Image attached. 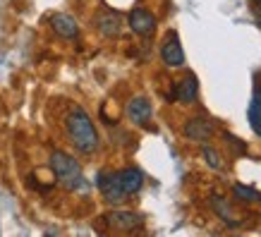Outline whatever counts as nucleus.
<instances>
[{"mask_svg":"<svg viewBox=\"0 0 261 237\" xmlns=\"http://www.w3.org/2000/svg\"><path fill=\"white\" fill-rule=\"evenodd\" d=\"M65 129H67V137H70L72 146L80 151V153L91 156L101 146V139H98L94 120L89 118V113L82 106H72L70 108L67 118H65Z\"/></svg>","mask_w":261,"mask_h":237,"instance_id":"f257e3e1","label":"nucleus"},{"mask_svg":"<svg viewBox=\"0 0 261 237\" xmlns=\"http://www.w3.org/2000/svg\"><path fill=\"white\" fill-rule=\"evenodd\" d=\"M50 170L56 175V180L70 192H89V182L82 173L80 161L65 151H53L50 153Z\"/></svg>","mask_w":261,"mask_h":237,"instance_id":"f03ea898","label":"nucleus"},{"mask_svg":"<svg viewBox=\"0 0 261 237\" xmlns=\"http://www.w3.org/2000/svg\"><path fill=\"white\" fill-rule=\"evenodd\" d=\"M96 187L103 194V199L108 201L111 206H120L127 199L122 185H120V177L115 170H101L96 175Z\"/></svg>","mask_w":261,"mask_h":237,"instance_id":"7ed1b4c3","label":"nucleus"},{"mask_svg":"<svg viewBox=\"0 0 261 237\" xmlns=\"http://www.w3.org/2000/svg\"><path fill=\"white\" fill-rule=\"evenodd\" d=\"M127 24L129 29L137 34V36H151L156 32V17L151 15L146 8H135L127 17Z\"/></svg>","mask_w":261,"mask_h":237,"instance_id":"20e7f679","label":"nucleus"},{"mask_svg":"<svg viewBox=\"0 0 261 237\" xmlns=\"http://www.w3.org/2000/svg\"><path fill=\"white\" fill-rule=\"evenodd\" d=\"M106 223H108V228L118 230V232H132V230L142 228L144 221L135 211H111L106 216Z\"/></svg>","mask_w":261,"mask_h":237,"instance_id":"39448f33","label":"nucleus"},{"mask_svg":"<svg viewBox=\"0 0 261 237\" xmlns=\"http://www.w3.org/2000/svg\"><path fill=\"white\" fill-rule=\"evenodd\" d=\"M161 58L168 67H182L185 65V50H182V43L177 39V34L170 32L161 46Z\"/></svg>","mask_w":261,"mask_h":237,"instance_id":"423d86ee","label":"nucleus"},{"mask_svg":"<svg viewBox=\"0 0 261 237\" xmlns=\"http://www.w3.org/2000/svg\"><path fill=\"white\" fill-rule=\"evenodd\" d=\"M151 115H153V106L146 96H135L127 101V118L135 125H149Z\"/></svg>","mask_w":261,"mask_h":237,"instance_id":"0eeeda50","label":"nucleus"},{"mask_svg":"<svg viewBox=\"0 0 261 237\" xmlns=\"http://www.w3.org/2000/svg\"><path fill=\"white\" fill-rule=\"evenodd\" d=\"M50 29L60 36V39H77L80 36V24H77V19L72 15H67V12H56V15L50 17Z\"/></svg>","mask_w":261,"mask_h":237,"instance_id":"6e6552de","label":"nucleus"},{"mask_svg":"<svg viewBox=\"0 0 261 237\" xmlns=\"http://www.w3.org/2000/svg\"><path fill=\"white\" fill-rule=\"evenodd\" d=\"M185 137L192 139V142H199V144L208 142V139L214 137V122H211L208 118L187 120V125H185Z\"/></svg>","mask_w":261,"mask_h":237,"instance_id":"1a4fd4ad","label":"nucleus"},{"mask_svg":"<svg viewBox=\"0 0 261 237\" xmlns=\"http://www.w3.org/2000/svg\"><path fill=\"white\" fill-rule=\"evenodd\" d=\"M96 27H98V32H101L106 39H115V36H120V32H122V17H120V12H115V10H103L101 15L96 17Z\"/></svg>","mask_w":261,"mask_h":237,"instance_id":"9d476101","label":"nucleus"},{"mask_svg":"<svg viewBox=\"0 0 261 237\" xmlns=\"http://www.w3.org/2000/svg\"><path fill=\"white\" fill-rule=\"evenodd\" d=\"M199 96V82L194 74H187L185 79L175 82L173 84V98L175 101H182V103H192L197 101Z\"/></svg>","mask_w":261,"mask_h":237,"instance_id":"9b49d317","label":"nucleus"},{"mask_svg":"<svg viewBox=\"0 0 261 237\" xmlns=\"http://www.w3.org/2000/svg\"><path fill=\"white\" fill-rule=\"evenodd\" d=\"M118 177H120V185H122V190H125L127 197H135L137 192H142V187H144L142 170H137V168H125V170H118Z\"/></svg>","mask_w":261,"mask_h":237,"instance_id":"f8f14e48","label":"nucleus"},{"mask_svg":"<svg viewBox=\"0 0 261 237\" xmlns=\"http://www.w3.org/2000/svg\"><path fill=\"white\" fill-rule=\"evenodd\" d=\"M211 208H214V214L218 216L221 221H225V225H230V228H238L240 225L238 218H235V214H232V208H230V204L223 197L211 194Z\"/></svg>","mask_w":261,"mask_h":237,"instance_id":"ddd939ff","label":"nucleus"},{"mask_svg":"<svg viewBox=\"0 0 261 237\" xmlns=\"http://www.w3.org/2000/svg\"><path fill=\"white\" fill-rule=\"evenodd\" d=\"M247 118H249V125H252L254 135L261 137V94L254 96L252 106H249V111H247Z\"/></svg>","mask_w":261,"mask_h":237,"instance_id":"4468645a","label":"nucleus"},{"mask_svg":"<svg viewBox=\"0 0 261 237\" xmlns=\"http://www.w3.org/2000/svg\"><path fill=\"white\" fill-rule=\"evenodd\" d=\"M201 153H204L206 166L211 168V170H223V158H221V153H218L214 146H208V144L204 142V146H201Z\"/></svg>","mask_w":261,"mask_h":237,"instance_id":"2eb2a0df","label":"nucleus"},{"mask_svg":"<svg viewBox=\"0 0 261 237\" xmlns=\"http://www.w3.org/2000/svg\"><path fill=\"white\" fill-rule=\"evenodd\" d=\"M232 192H235V197L242 199V201H256V199H259V192L254 190V187H247V185H235Z\"/></svg>","mask_w":261,"mask_h":237,"instance_id":"dca6fc26","label":"nucleus"},{"mask_svg":"<svg viewBox=\"0 0 261 237\" xmlns=\"http://www.w3.org/2000/svg\"><path fill=\"white\" fill-rule=\"evenodd\" d=\"M254 19H256V24H259V29H261V3H256V10H254Z\"/></svg>","mask_w":261,"mask_h":237,"instance_id":"f3484780","label":"nucleus"},{"mask_svg":"<svg viewBox=\"0 0 261 237\" xmlns=\"http://www.w3.org/2000/svg\"><path fill=\"white\" fill-rule=\"evenodd\" d=\"M256 3H261V0H256Z\"/></svg>","mask_w":261,"mask_h":237,"instance_id":"a211bd4d","label":"nucleus"}]
</instances>
